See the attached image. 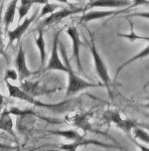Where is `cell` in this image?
<instances>
[{"instance_id":"1","label":"cell","mask_w":149,"mask_h":151,"mask_svg":"<svg viewBox=\"0 0 149 151\" xmlns=\"http://www.w3.org/2000/svg\"><path fill=\"white\" fill-rule=\"evenodd\" d=\"M58 48H60V55H62V58L63 60V64L67 68V74L69 76V83H68L67 93H66L67 97H72L81 91H85V90L91 89V88H97L102 86L101 84H94V83H90L86 81V80H83L77 74H75L72 65H71L70 58H68L65 45H63V42L60 40H58Z\"/></svg>"},{"instance_id":"2","label":"cell","mask_w":149,"mask_h":151,"mask_svg":"<svg viewBox=\"0 0 149 151\" xmlns=\"http://www.w3.org/2000/svg\"><path fill=\"white\" fill-rule=\"evenodd\" d=\"M6 86H7V89H8L9 96L12 97V98L19 99V100H21V101L27 102V103L33 105V106L40 107V108H45V109H48V110H53L55 112H63V111L68 110L69 106L71 105V103H72L71 101H65L60 104H46V103H43V102L37 101L35 97L26 94L25 92H23L19 87L14 86L11 83H9V81L6 82Z\"/></svg>"},{"instance_id":"3","label":"cell","mask_w":149,"mask_h":151,"mask_svg":"<svg viewBox=\"0 0 149 151\" xmlns=\"http://www.w3.org/2000/svg\"><path fill=\"white\" fill-rule=\"evenodd\" d=\"M88 31H89V35H90V40H91V47L90 48H91V53H92L93 60H94L95 70H96L98 77L101 79L103 85L106 87V89L108 90L109 95L112 96V93H111L112 80H111V78H110L108 68H107V65H105V62L103 60L101 55H100L97 50L96 43H95V40H94V33L90 30H88Z\"/></svg>"},{"instance_id":"4","label":"cell","mask_w":149,"mask_h":151,"mask_svg":"<svg viewBox=\"0 0 149 151\" xmlns=\"http://www.w3.org/2000/svg\"><path fill=\"white\" fill-rule=\"evenodd\" d=\"M104 119L108 123H112L119 128L123 132H125L127 135L131 136V131L137 124L134 120L131 119H125L122 118L120 115V112L118 110H114V109H108L104 112Z\"/></svg>"},{"instance_id":"5","label":"cell","mask_w":149,"mask_h":151,"mask_svg":"<svg viewBox=\"0 0 149 151\" xmlns=\"http://www.w3.org/2000/svg\"><path fill=\"white\" fill-rule=\"evenodd\" d=\"M60 30L57 31L53 35V50L50 52V58L48 64L46 65L45 70H60V72L67 73V68L65 64L62 62L58 55V40H60Z\"/></svg>"},{"instance_id":"6","label":"cell","mask_w":149,"mask_h":151,"mask_svg":"<svg viewBox=\"0 0 149 151\" xmlns=\"http://www.w3.org/2000/svg\"><path fill=\"white\" fill-rule=\"evenodd\" d=\"M93 117V112H78L75 115L71 116L69 120L75 127L81 129L84 132H94L98 134H103L102 132L95 130L92 126L91 118Z\"/></svg>"},{"instance_id":"7","label":"cell","mask_w":149,"mask_h":151,"mask_svg":"<svg viewBox=\"0 0 149 151\" xmlns=\"http://www.w3.org/2000/svg\"><path fill=\"white\" fill-rule=\"evenodd\" d=\"M86 9L84 7H78V8H63L60 11L53 12V13H50V16H48L46 18L43 19V21L40 23V28L58 23L60 21H62L63 19H65L66 17H69V16L73 15V14L80 13V12H83Z\"/></svg>"},{"instance_id":"8","label":"cell","mask_w":149,"mask_h":151,"mask_svg":"<svg viewBox=\"0 0 149 151\" xmlns=\"http://www.w3.org/2000/svg\"><path fill=\"white\" fill-rule=\"evenodd\" d=\"M67 35L70 36L73 42V58L76 60V65L78 67L80 73H83V65L82 62H81V57H80V47L83 45V42L80 38V33L78 31V29L76 26H70L67 29Z\"/></svg>"},{"instance_id":"9","label":"cell","mask_w":149,"mask_h":151,"mask_svg":"<svg viewBox=\"0 0 149 151\" xmlns=\"http://www.w3.org/2000/svg\"><path fill=\"white\" fill-rule=\"evenodd\" d=\"M87 145H96V146H101V147H104V148H116V149H119V150H123V148L120 147V146L106 144V143L100 142V141L86 139V138H84V139L81 141H76V142L62 144L60 145V149L63 151H77L78 148L81 147V146H87Z\"/></svg>"},{"instance_id":"10","label":"cell","mask_w":149,"mask_h":151,"mask_svg":"<svg viewBox=\"0 0 149 151\" xmlns=\"http://www.w3.org/2000/svg\"><path fill=\"white\" fill-rule=\"evenodd\" d=\"M20 89L23 92H25L26 94L30 95V96L35 97V98L38 96L50 94L53 92V89H48V88L40 86V82H31V81L22 82L20 85Z\"/></svg>"},{"instance_id":"11","label":"cell","mask_w":149,"mask_h":151,"mask_svg":"<svg viewBox=\"0 0 149 151\" xmlns=\"http://www.w3.org/2000/svg\"><path fill=\"white\" fill-rule=\"evenodd\" d=\"M15 67H16L17 75L20 81H23L24 79H26V78L30 77L31 75L35 74L33 72H30V70H28L27 65H26L25 52H24V50H23L22 43H20V45H19V50H18L17 55H16V58H15Z\"/></svg>"},{"instance_id":"12","label":"cell","mask_w":149,"mask_h":151,"mask_svg":"<svg viewBox=\"0 0 149 151\" xmlns=\"http://www.w3.org/2000/svg\"><path fill=\"white\" fill-rule=\"evenodd\" d=\"M36 14H37V11H35V13H33V15L31 16V17H28V18H25V19H24L23 22L21 23L20 25H18L15 29H13V30H9V31H8L9 45H13L14 41L20 40L21 36H22V35H24V33H25V31L27 30V28L29 27V25H30V24L33 22V20L35 19Z\"/></svg>"},{"instance_id":"13","label":"cell","mask_w":149,"mask_h":151,"mask_svg":"<svg viewBox=\"0 0 149 151\" xmlns=\"http://www.w3.org/2000/svg\"><path fill=\"white\" fill-rule=\"evenodd\" d=\"M127 9H121V10H101V11H90L87 13H84L81 17V22H89L92 20H97V19H101L107 16L111 15H117L125 12Z\"/></svg>"},{"instance_id":"14","label":"cell","mask_w":149,"mask_h":151,"mask_svg":"<svg viewBox=\"0 0 149 151\" xmlns=\"http://www.w3.org/2000/svg\"><path fill=\"white\" fill-rule=\"evenodd\" d=\"M131 2L129 0H93L85 9L95 8V7H111V8H119V7L130 6Z\"/></svg>"},{"instance_id":"15","label":"cell","mask_w":149,"mask_h":151,"mask_svg":"<svg viewBox=\"0 0 149 151\" xmlns=\"http://www.w3.org/2000/svg\"><path fill=\"white\" fill-rule=\"evenodd\" d=\"M0 130L8 133L13 138H16V134L13 129V121L8 110H4L0 115Z\"/></svg>"},{"instance_id":"16","label":"cell","mask_w":149,"mask_h":151,"mask_svg":"<svg viewBox=\"0 0 149 151\" xmlns=\"http://www.w3.org/2000/svg\"><path fill=\"white\" fill-rule=\"evenodd\" d=\"M48 133L52 134V135L63 137V139L71 141V142L81 141L85 138L84 135L80 134L77 130H75V129H67V130H53V131H48Z\"/></svg>"},{"instance_id":"17","label":"cell","mask_w":149,"mask_h":151,"mask_svg":"<svg viewBox=\"0 0 149 151\" xmlns=\"http://www.w3.org/2000/svg\"><path fill=\"white\" fill-rule=\"evenodd\" d=\"M17 3L18 0H11V2L9 3L8 7H7L5 14H4V25H5V31H8L9 26L13 23L14 16H15V11L17 8Z\"/></svg>"},{"instance_id":"18","label":"cell","mask_w":149,"mask_h":151,"mask_svg":"<svg viewBox=\"0 0 149 151\" xmlns=\"http://www.w3.org/2000/svg\"><path fill=\"white\" fill-rule=\"evenodd\" d=\"M35 43L38 47L40 50V70L38 72L43 69V65L45 64V60H46V53H45V37H43V31L42 28H38V36L35 40Z\"/></svg>"},{"instance_id":"19","label":"cell","mask_w":149,"mask_h":151,"mask_svg":"<svg viewBox=\"0 0 149 151\" xmlns=\"http://www.w3.org/2000/svg\"><path fill=\"white\" fill-rule=\"evenodd\" d=\"M148 53H149V47H146L143 50H141L140 52H138L137 55H134V57L132 58H129V60H127L125 63H123V64H122L120 67L118 68V70H117V73H116V78L118 77L119 73H120L121 70L124 69V68L127 67V65H129L130 64H132V63H134L135 60H140V58H147L148 57Z\"/></svg>"},{"instance_id":"20","label":"cell","mask_w":149,"mask_h":151,"mask_svg":"<svg viewBox=\"0 0 149 151\" xmlns=\"http://www.w3.org/2000/svg\"><path fill=\"white\" fill-rule=\"evenodd\" d=\"M132 135L134 136V139L138 140L139 142H143L144 145H148L149 143V134L146 130L142 128H139L135 126L131 131Z\"/></svg>"},{"instance_id":"21","label":"cell","mask_w":149,"mask_h":151,"mask_svg":"<svg viewBox=\"0 0 149 151\" xmlns=\"http://www.w3.org/2000/svg\"><path fill=\"white\" fill-rule=\"evenodd\" d=\"M130 33H128V35H122V33H118L119 36H121V37H125V38H128L130 41H135L137 40H148V37H143V36H140L138 35L137 33L134 31V25H133V22H130Z\"/></svg>"},{"instance_id":"22","label":"cell","mask_w":149,"mask_h":151,"mask_svg":"<svg viewBox=\"0 0 149 151\" xmlns=\"http://www.w3.org/2000/svg\"><path fill=\"white\" fill-rule=\"evenodd\" d=\"M1 22H2V17H1V12H0V55H3V58L6 60V62L9 63V58L7 57V53L5 52V45H4L3 36H2Z\"/></svg>"},{"instance_id":"23","label":"cell","mask_w":149,"mask_h":151,"mask_svg":"<svg viewBox=\"0 0 149 151\" xmlns=\"http://www.w3.org/2000/svg\"><path fill=\"white\" fill-rule=\"evenodd\" d=\"M58 4H50L48 2V3H45V5H43L42 9H41V12H40V16H38V18L43 17L45 14L53 13V12H55V10L58 8Z\"/></svg>"},{"instance_id":"24","label":"cell","mask_w":149,"mask_h":151,"mask_svg":"<svg viewBox=\"0 0 149 151\" xmlns=\"http://www.w3.org/2000/svg\"><path fill=\"white\" fill-rule=\"evenodd\" d=\"M18 79V75L16 73L15 70H12V69H8L6 70L5 72V76H4V81H16Z\"/></svg>"},{"instance_id":"25","label":"cell","mask_w":149,"mask_h":151,"mask_svg":"<svg viewBox=\"0 0 149 151\" xmlns=\"http://www.w3.org/2000/svg\"><path fill=\"white\" fill-rule=\"evenodd\" d=\"M31 5H26V4H21L20 6H19L18 8V14H19V18H18V21H20L21 19L24 18V16L27 14V12L29 11V9H30Z\"/></svg>"},{"instance_id":"26","label":"cell","mask_w":149,"mask_h":151,"mask_svg":"<svg viewBox=\"0 0 149 151\" xmlns=\"http://www.w3.org/2000/svg\"><path fill=\"white\" fill-rule=\"evenodd\" d=\"M21 4H26V5H31L33 4H45L48 2V0H20Z\"/></svg>"},{"instance_id":"27","label":"cell","mask_w":149,"mask_h":151,"mask_svg":"<svg viewBox=\"0 0 149 151\" xmlns=\"http://www.w3.org/2000/svg\"><path fill=\"white\" fill-rule=\"evenodd\" d=\"M16 149H17L16 146H12V145L0 142V151H12V150H16Z\"/></svg>"},{"instance_id":"28","label":"cell","mask_w":149,"mask_h":151,"mask_svg":"<svg viewBox=\"0 0 149 151\" xmlns=\"http://www.w3.org/2000/svg\"><path fill=\"white\" fill-rule=\"evenodd\" d=\"M147 4H148V0H133V4L129 6L128 9L134 8V7L139 5H147Z\"/></svg>"},{"instance_id":"29","label":"cell","mask_w":149,"mask_h":151,"mask_svg":"<svg viewBox=\"0 0 149 151\" xmlns=\"http://www.w3.org/2000/svg\"><path fill=\"white\" fill-rule=\"evenodd\" d=\"M3 105V96H2V94L0 93V107Z\"/></svg>"},{"instance_id":"30","label":"cell","mask_w":149,"mask_h":151,"mask_svg":"<svg viewBox=\"0 0 149 151\" xmlns=\"http://www.w3.org/2000/svg\"><path fill=\"white\" fill-rule=\"evenodd\" d=\"M57 1L60 2V3H68L70 0H57Z\"/></svg>"}]
</instances>
